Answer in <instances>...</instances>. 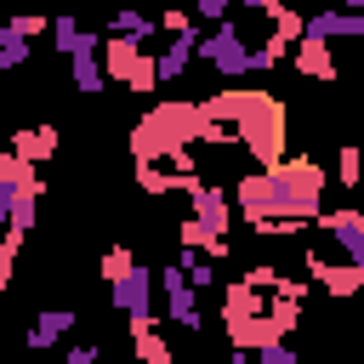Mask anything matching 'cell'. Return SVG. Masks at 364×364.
Wrapping results in <instances>:
<instances>
[{
	"label": "cell",
	"mask_w": 364,
	"mask_h": 364,
	"mask_svg": "<svg viewBox=\"0 0 364 364\" xmlns=\"http://www.w3.org/2000/svg\"><path fill=\"white\" fill-rule=\"evenodd\" d=\"M324 188H330V176L318 159H273L233 182V210L250 228L256 222H307V216H318Z\"/></svg>",
	"instance_id": "obj_1"
},
{
	"label": "cell",
	"mask_w": 364,
	"mask_h": 364,
	"mask_svg": "<svg viewBox=\"0 0 364 364\" xmlns=\"http://www.w3.org/2000/svg\"><path fill=\"white\" fill-rule=\"evenodd\" d=\"M11 154H17V159H28V165H40V159H51V154H57V131H51V125H28V131H17V136H11Z\"/></svg>",
	"instance_id": "obj_13"
},
{
	"label": "cell",
	"mask_w": 364,
	"mask_h": 364,
	"mask_svg": "<svg viewBox=\"0 0 364 364\" xmlns=\"http://www.w3.org/2000/svg\"><path fill=\"white\" fill-rule=\"evenodd\" d=\"M188 199H193V216H199L210 233H228V228H233V216H239L222 182H193V188H188Z\"/></svg>",
	"instance_id": "obj_8"
},
{
	"label": "cell",
	"mask_w": 364,
	"mask_h": 364,
	"mask_svg": "<svg viewBox=\"0 0 364 364\" xmlns=\"http://www.w3.org/2000/svg\"><path fill=\"white\" fill-rule=\"evenodd\" d=\"M46 34H51V51H57V57H68V51L80 46V34H85V28H80V17H57Z\"/></svg>",
	"instance_id": "obj_17"
},
{
	"label": "cell",
	"mask_w": 364,
	"mask_h": 364,
	"mask_svg": "<svg viewBox=\"0 0 364 364\" xmlns=\"http://www.w3.org/2000/svg\"><path fill=\"white\" fill-rule=\"evenodd\" d=\"M188 23H193V17H188L182 6H171V11H159V28H165V34H176V28H188Z\"/></svg>",
	"instance_id": "obj_23"
},
{
	"label": "cell",
	"mask_w": 364,
	"mask_h": 364,
	"mask_svg": "<svg viewBox=\"0 0 364 364\" xmlns=\"http://www.w3.org/2000/svg\"><path fill=\"white\" fill-rule=\"evenodd\" d=\"M131 262H136V256H131V250H125V245H114V250H108V256H102V279H119V273H125V267H131Z\"/></svg>",
	"instance_id": "obj_22"
},
{
	"label": "cell",
	"mask_w": 364,
	"mask_h": 364,
	"mask_svg": "<svg viewBox=\"0 0 364 364\" xmlns=\"http://www.w3.org/2000/svg\"><path fill=\"white\" fill-rule=\"evenodd\" d=\"M74 318H80V313H68V307H46V313H34V324H28V347H57V341L74 330Z\"/></svg>",
	"instance_id": "obj_12"
},
{
	"label": "cell",
	"mask_w": 364,
	"mask_h": 364,
	"mask_svg": "<svg viewBox=\"0 0 364 364\" xmlns=\"http://www.w3.org/2000/svg\"><path fill=\"white\" fill-rule=\"evenodd\" d=\"M154 284H159V296H165V318H171L176 330H199V324H205V318H199V290L188 284L182 262L159 267V273H154Z\"/></svg>",
	"instance_id": "obj_6"
},
{
	"label": "cell",
	"mask_w": 364,
	"mask_h": 364,
	"mask_svg": "<svg viewBox=\"0 0 364 364\" xmlns=\"http://www.w3.org/2000/svg\"><path fill=\"white\" fill-rule=\"evenodd\" d=\"M273 40H284V46H296V40H301V17H296L290 6H279V11H273Z\"/></svg>",
	"instance_id": "obj_19"
},
{
	"label": "cell",
	"mask_w": 364,
	"mask_h": 364,
	"mask_svg": "<svg viewBox=\"0 0 364 364\" xmlns=\"http://www.w3.org/2000/svg\"><path fill=\"white\" fill-rule=\"evenodd\" d=\"M68 364H97V347H68Z\"/></svg>",
	"instance_id": "obj_25"
},
{
	"label": "cell",
	"mask_w": 364,
	"mask_h": 364,
	"mask_svg": "<svg viewBox=\"0 0 364 364\" xmlns=\"http://www.w3.org/2000/svg\"><path fill=\"white\" fill-rule=\"evenodd\" d=\"M301 34H313V40H364V17L347 11V6H324V11L301 17Z\"/></svg>",
	"instance_id": "obj_9"
},
{
	"label": "cell",
	"mask_w": 364,
	"mask_h": 364,
	"mask_svg": "<svg viewBox=\"0 0 364 364\" xmlns=\"http://www.w3.org/2000/svg\"><path fill=\"white\" fill-rule=\"evenodd\" d=\"M102 74L119 80V85H131V91H154V85H159L154 51H148L136 34H114V28H108V40H102Z\"/></svg>",
	"instance_id": "obj_2"
},
{
	"label": "cell",
	"mask_w": 364,
	"mask_h": 364,
	"mask_svg": "<svg viewBox=\"0 0 364 364\" xmlns=\"http://www.w3.org/2000/svg\"><path fill=\"white\" fill-rule=\"evenodd\" d=\"M239 6H245V11H262V17H273L284 0H239Z\"/></svg>",
	"instance_id": "obj_24"
},
{
	"label": "cell",
	"mask_w": 364,
	"mask_h": 364,
	"mask_svg": "<svg viewBox=\"0 0 364 364\" xmlns=\"http://www.w3.org/2000/svg\"><path fill=\"white\" fill-rule=\"evenodd\" d=\"M28 51H34V46H28V34H17V28L0 17V74L23 68V63H28Z\"/></svg>",
	"instance_id": "obj_16"
},
{
	"label": "cell",
	"mask_w": 364,
	"mask_h": 364,
	"mask_svg": "<svg viewBox=\"0 0 364 364\" xmlns=\"http://www.w3.org/2000/svg\"><path fill=\"white\" fill-rule=\"evenodd\" d=\"M358 171H364V154H358V148H341V159H336V182H341V188H358Z\"/></svg>",
	"instance_id": "obj_20"
},
{
	"label": "cell",
	"mask_w": 364,
	"mask_h": 364,
	"mask_svg": "<svg viewBox=\"0 0 364 364\" xmlns=\"http://www.w3.org/2000/svg\"><path fill=\"white\" fill-rule=\"evenodd\" d=\"M6 23H11L17 34H28V40H40V34H46V17H40V11H17V17H6Z\"/></svg>",
	"instance_id": "obj_21"
},
{
	"label": "cell",
	"mask_w": 364,
	"mask_h": 364,
	"mask_svg": "<svg viewBox=\"0 0 364 364\" xmlns=\"http://www.w3.org/2000/svg\"><path fill=\"white\" fill-rule=\"evenodd\" d=\"M262 301H267V290H256L250 279H233L222 290V318H250V313H262Z\"/></svg>",
	"instance_id": "obj_14"
},
{
	"label": "cell",
	"mask_w": 364,
	"mask_h": 364,
	"mask_svg": "<svg viewBox=\"0 0 364 364\" xmlns=\"http://www.w3.org/2000/svg\"><path fill=\"white\" fill-rule=\"evenodd\" d=\"M131 341H136V353H142L148 364H171V347L154 336V324H148V330H131Z\"/></svg>",
	"instance_id": "obj_18"
},
{
	"label": "cell",
	"mask_w": 364,
	"mask_h": 364,
	"mask_svg": "<svg viewBox=\"0 0 364 364\" xmlns=\"http://www.w3.org/2000/svg\"><path fill=\"white\" fill-rule=\"evenodd\" d=\"M193 57H205V63H210L216 74H228V80L250 74V46H245V34H239V23H233V17L210 23V34H199Z\"/></svg>",
	"instance_id": "obj_3"
},
{
	"label": "cell",
	"mask_w": 364,
	"mask_h": 364,
	"mask_svg": "<svg viewBox=\"0 0 364 364\" xmlns=\"http://www.w3.org/2000/svg\"><path fill=\"white\" fill-rule=\"evenodd\" d=\"M108 301L131 318V330H148L154 324V273L142 262H131L119 279H108Z\"/></svg>",
	"instance_id": "obj_4"
},
{
	"label": "cell",
	"mask_w": 364,
	"mask_h": 364,
	"mask_svg": "<svg viewBox=\"0 0 364 364\" xmlns=\"http://www.w3.org/2000/svg\"><path fill=\"white\" fill-rule=\"evenodd\" d=\"M193 46H199V28H193V23L171 34V46H165V51L154 57V68H159V85H165V80H176V74H182V68L193 63Z\"/></svg>",
	"instance_id": "obj_10"
},
{
	"label": "cell",
	"mask_w": 364,
	"mask_h": 364,
	"mask_svg": "<svg viewBox=\"0 0 364 364\" xmlns=\"http://www.w3.org/2000/svg\"><path fill=\"white\" fill-rule=\"evenodd\" d=\"M108 28H114V34H136V40H154V34H159V17L136 11V6H114Z\"/></svg>",
	"instance_id": "obj_15"
},
{
	"label": "cell",
	"mask_w": 364,
	"mask_h": 364,
	"mask_svg": "<svg viewBox=\"0 0 364 364\" xmlns=\"http://www.w3.org/2000/svg\"><path fill=\"white\" fill-rule=\"evenodd\" d=\"M307 228L336 256H347V262L364 267V210H318V216H307Z\"/></svg>",
	"instance_id": "obj_5"
},
{
	"label": "cell",
	"mask_w": 364,
	"mask_h": 364,
	"mask_svg": "<svg viewBox=\"0 0 364 364\" xmlns=\"http://www.w3.org/2000/svg\"><path fill=\"white\" fill-rule=\"evenodd\" d=\"M68 80H74V91H85V97H97L102 85H108V74H102V40L85 28L80 34V46L68 51Z\"/></svg>",
	"instance_id": "obj_7"
},
{
	"label": "cell",
	"mask_w": 364,
	"mask_h": 364,
	"mask_svg": "<svg viewBox=\"0 0 364 364\" xmlns=\"http://www.w3.org/2000/svg\"><path fill=\"white\" fill-rule=\"evenodd\" d=\"M290 57H296V68H301L307 80H336V57H330V40H313V34H301Z\"/></svg>",
	"instance_id": "obj_11"
}]
</instances>
